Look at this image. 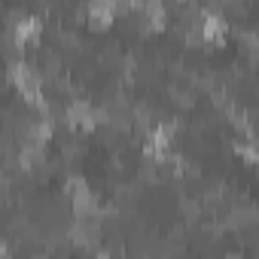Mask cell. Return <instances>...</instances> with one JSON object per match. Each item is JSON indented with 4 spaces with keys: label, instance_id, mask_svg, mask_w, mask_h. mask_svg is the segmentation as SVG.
Wrapping results in <instances>:
<instances>
[{
    "label": "cell",
    "instance_id": "6da1fadb",
    "mask_svg": "<svg viewBox=\"0 0 259 259\" xmlns=\"http://www.w3.org/2000/svg\"><path fill=\"white\" fill-rule=\"evenodd\" d=\"M13 82H16L31 101H37V95H40V73H37L31 64H16V67H13Z\"/></svg>",
    "mask_w": 259,
    "mask_h": 259
},
{
    "label": "cell",
    "instance_id": "7a4b0ae2",
    "mask_svg": "<svg viewBox=\"0 0 259 259\" xmlns=\"http://www.w3.org/2000/svg\"><path fill=\"white\" fill-rule=\"evenodd\" d=\"M67 119H70L73 125H79V128H89V125H92V119H95V113H92V107H89L85 101H76V104H70Z\"/></svg>",
    "mask_w": 259,
    "mask_h": 259
},
{
    "label": "cell",
    "instance_id": "3957f363",
    "mask_svg": "<svg viewBox=\"0 0 259 259\" xmlns=\"http://www.w3.org/2000/svg\"><path fill=\"white\" fill-rule=\"evenodd\" d=\"M113 13H116V7H113V4H92V7H89V16H95L98 22H107Z\"/></svg>",
    "mask_w": 259,
    "mask_h": 259
}]
</instances>
